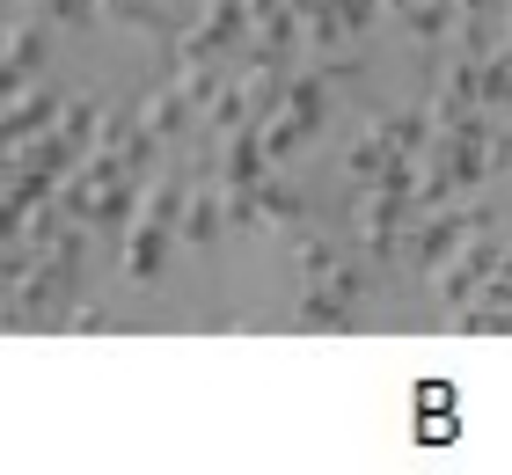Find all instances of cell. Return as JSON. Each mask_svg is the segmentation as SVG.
I'll use <instances>...</instances> for the list:
<instances>
[{"label":"cell","mask_w":512,"mask_h":475,"mask_svg":"<svg viewBox=\"0 0 512 475\" xmlns=\"http://www.w3.org/2000/svg\"><path fill=\"white\" fill-rule=\"evenodd\" d=\"M417 439L425 446H447L461 432V417H454V380H417Z\"/></svg>","instance_id":"cell-1"}]
</instances>
